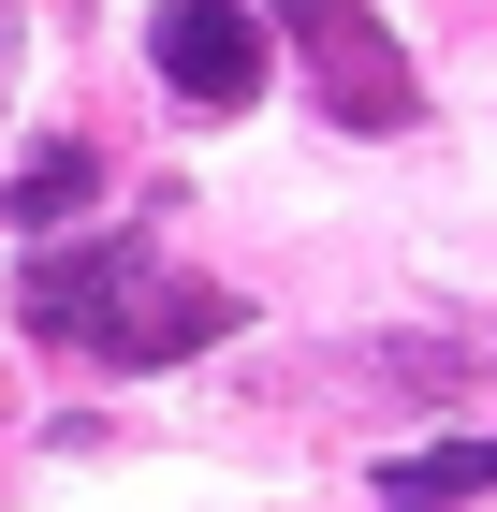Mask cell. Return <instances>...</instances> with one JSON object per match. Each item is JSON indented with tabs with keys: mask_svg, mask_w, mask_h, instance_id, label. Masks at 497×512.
<instances>
[{
	"mask_svg": "<svg viewBox=\"0 0 497 512\" xmlns=\"http://www.w3.org/2000/svg\"><path fill=\"white\" fill-rule=\"evenodd\" d=\"M15 322L59 337V352H88V366H176L205 337H234V293L220 278H176L147 235H74V249H30Z\"/></svg>",
	"mask_w": 497,
	"mask_h": 512,
	"instance_id": "obj_1",
	"label": "cell"
},
{
	"mask_svg": "<svg viewBox=\"0 0 497 512\" xmlns=\"http://www.w3.org/2000/svg\"><path fill=\"white\" fill-rule=\"evenodd\" d=\"M278 30L307 44V74H322V118H337V132H410V44H395L366 0H278Z\"/></svg>",
	"mask_w": 497,
	"mask_h": 512,
	"instance_id": "obj_2",
	"label": "cell"
},
{
	"mask_svg": "<svg viewBox=\"0 0 497 512\" xmlns=\"http://www.w3.org/2000/svg\"><path fill=\"white\" fill-rule=\"evenodd\" d=\"M161 88H176L191 118L264 103V15H249V0H161Z\"/></svg>",
	"mask_w": 497,
	"mask_h": 512,
	"instance_id": "obj_3",
	"label": "cell"
},
{
	"mask_svg": "<svg viewBox=\"0 0 497 512\" xmlns=\"http://www.w3.org/2000/svg\"><path fill=\"white\" fill-rule=\"evenodd\" d=\"M454 498H497V439H439V454L381 469V512H454Z\"/></svg>",
	"mask_w": 497,
	"mask_h": 512,
	"instance_id": "obj_4",
	"label": "cell"
},
{
	"mask_svg": "<svg viewBox=\"0 0 497 512\" xmlns=\"http://www.w3.org/2000/svg\"><path fill=\"white\" fill-rule=\"evenodd\" d=\"M88 191H103V161H88V147H30V161H15V220H30V235H44V220H74Z\"/></svg>",
	"mask_w": 497,
	"mask_h": 512,
	"instance_id": "obj_5",
	"label": "cell"
}]
</instances>
